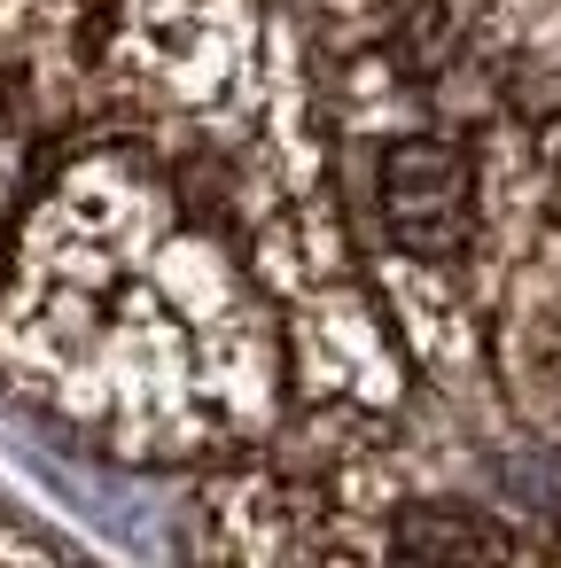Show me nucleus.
Returning <instances> with one entry per match:
<instances>
[{
	"mask_svg": "<svg viewBox=\"0 0 561 568\" xmlns=\"http://www.w3.org/2000/svg\"><path fill=\"white\" fill-rule=\"evenodd\" d=\"M382 226L413 257H452L475 226V180L452 141L405 133L382 149Z\"/></svg>",
	"mask_w": 561,
	"mask_h": 568,
	"instance_id": "obj_1",
	"label": "nucleus"
},
{
	"mask_svg": "<svg viewBox=\"0 0 561 568\" xmlns=\"http://www.w3.org/2000/svg\"><path fill=\"white\" fill-rule=\"evenodd\" d=\"M398 568H507V537L460 506H413L390 537Z\"/></svg>",
	"mask_w": 561,
	"mask_h": 568,
	"instance_id": "obj_2",
	"label": "nucleus"
}]
</instances>
